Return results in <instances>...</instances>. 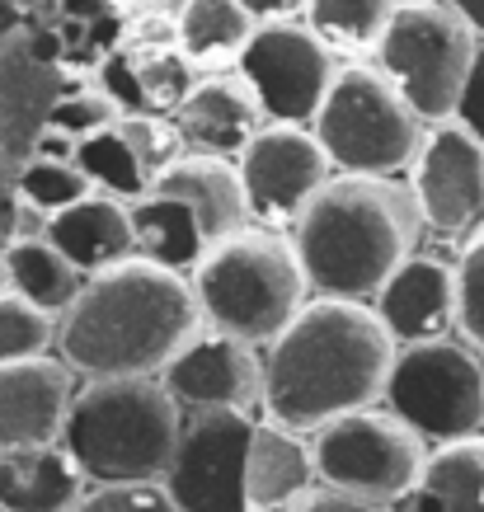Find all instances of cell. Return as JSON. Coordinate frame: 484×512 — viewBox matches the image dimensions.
Segmentation results:
<instances>
[{
  "label": "cell",
  "instance_id": "cell-22",
  "mask_svg": "<svg viewBox=\"0 0 484 512\" xmlns=\"http://www.w3.org/2000/svg\"><path fill=\"white\" fill-rule=\"evenodd\" d=\"M0 282H5L10 296L29 301L33 311L52 315V320L71 311V301L85 287V278L47 245L43 235H19V240L0 249Z\"/></svg>",
  "mask_w": 484,
  "mask_h": 512
},
{
  "label": "cell",
  "instance_id": "cell-32",
  "mask_svg": "<svg viewBox=\"0 0 484 512\" xmlns=\"http://www.w3.org/2000/svg\"><path fill=\"white\" fill-rule=\"evenodd\" d=\"M456 273V325L470 353H484V226L466 240Z\"/></svg>",
  "mask_w": 484,
  "mask_h": 512
},
{
  "label": "cell",
  "instance_id": "cell-30",
  "mask_svg": "<svg viewBox=\"0 0 484 512\" xmlns=\"http://www.w3.org/2000/svg\"><path fill=\"white\" fill-rule=\"evenodd\" d=\"M19 188V202L38 212V217H57L66 207H76L80 198H90V184H85V174L76 165H57V160H29L15 179Z\"/></svg>",
  "mask_w": 484,
  "mask_h": 512
},
{
  "label": "cell",
  "instance_id": "cell-1",
  "mask_svg": "<svg viewBox=\"0 0 484 512\" xmlns=\"http://www.w3.org/2000/svg\"><path fill=\"white\" fill-rule=\"evenodd\" d=\"M395 362L391 334L358 301H306L292 325L268 343L264 409L287 433H320L325 423L376 409Z\"/></svg>",
  "mask_w": 484,
  "mask_h": 512
},
{
  "label": "cell",
  "instance_id": "cell-3",
  "mask_svg": "<svg viewBox=\"0 0 484 512\" xmlns=\"http://www.w3.org/2000/svg\"><path fill=\"white\" fill-rule=\"evenodd\" d=\"M419 207L395 179H329L292 226L306 287L329 301L367 306L419 245Z\"/></svg>",
  "mask_w": 484,
  "mask_h": 512
},
{
  "label": "cell",
  "instance_id": "cell-29",
  "mask_svg": "<svg viewBox=\"0 0 484 512\" xmlns=\"http://www.w3.org/2000/svg\"><path fill=\"white\" fill-rule=\"evenodd\" d=\"M113 132H118L123 146L132 151L137 170L146 174V184L184 160V137H179V127H174L170 118H156V113H123Z\"/></svg>",
  "mask_w": 484,
  "mask_h": 512
},
{
  "label": "cell",
  "instance_id": "cell-31",
  "mask_svg": "<svg viewBox=\"0 0 484 512\" xmlns=\"http://www.w3.org/2000/svg\"><path fill=\"white\" fill-rule=\"evenodd\" d=\"M57 320L33 311L29 301L0 292V367L5 362H24V357H43L52 348Z\"/></svg>",
  "mask_w": 484,
  "mask_h": 512
},
{
  "label": "cell",
  "instance_id": "cell-13",
  "mask_svg": "<svg viewBox=\"0 0 484 512\" xmlns=\"http://www.w3.org/2000/svg\"><path fill=\"white\" fill-rule=\"evenodd\" d=\"M409 198L433 231H466L484 207V146L461 123H438L414 151Z\"/></svg>",
  "mask_w": 484,
  "mask_h": 512
},
{
  "label": "cell",
  "instance_id": "cell-36",
  "mask_svg": "<svg viewBox=\"0 0 484 512\" xmlns=\"http://www.w3.org/2000/svg\"><path fill=\"white\" fill-rule=\"evenodd\" d=\"M250 24H292V19L306 10V0H235Z\"/></svg>",
  "mask_w": 484,
  "mask_h": 512
},
{
  "label": "cell",
  "instance_id": "cell-12",
  "mask_svg": "<svg viewBox=\"0 0 484 512\" xmlns=\"http://www.w3.org/2000/svg\"><path fill=\"white\" fill-rule=\"evenodd\" d=\"M235 160H240L235 174L245 188V207L264 231H292L311 198L329 184V160L311 127H259Z\"/></svg>",
  "mask_w": 484,
  "mask_h": 512
},
{
  "label": "cell",
  "instance_id": "cell-35",
  "mask_svg": "<svg viewBox=\"0 0 484 512\" xmlns=\"http://www.w3.org/2000/svg\"><path fill=\"white\" fill-rule=\"evenodd\" d=\"M452 123H461L470 137L484 146V43L475 47V62H470V76H466V85H461Z\"/></svg>",
  "mask_w": 484,
  "mask_h": 512
},
{
  "label": "cell",
  "instance_id": "cell-39",
  "mask_svg": "<svg viewBox=\"0 0 484 512\" xmlns=\"http://www.w3.org/2000/svg\"><path fill=\"white\" fill-rule=\"evenodd\" d=\"M395 5H419V0H395Z\"/></svg>",
  "mask_w": 484,
  "mask_h": 512
},
{
  "label": "cell",
  "instance_id": "cell-20",
  "mask_svg": "<svg viewBox=\"0 0 484 512\" xmlns=\"http://www.w3.org/2000/svg\"><path fill=\"white\" fill-rule=\"evenodd\" d=\"M315 489L311 442L278 423H254L245 456V498L250 512H287Z\"/></svg>",
  "mask_w": 484,
  "mask_h": 512
},
{
  "label": "cell",
  "instance_id": "cell-24",
  "mask_svg": "<svg viewBox=\"0 0 484 512\" xmlns=\"http://www.w3.org/2000/svg\"><path fill=\"white\" fill-rule=\"evenodd\" d=\"M250 15L235 0H184L179 10V57L203 71H221V66L240 62V52L250 43Z\"/></svg>",
  "mask_w": 484,
  "mask_h": 512
},
{
  "label": "cell",
  "instance_id": "cell-37",
  "mask_svg": "<svg viewBox=\"0 0 484 512\" xmlns=\"http://www.w3.org/2000/svg\"><path fill=\"white\" fill-rule=\"evenodd\" d=\"M287 512H386V508H367L358 498H339V494H329V489H311V494L301 498V503H292Z\"/></svg>",
  "mask_w": 484,
  "mask_h": 512
},
{
  "label": "cell",
  "instance_id": "cell-8",
  "mask_svg": "<svg viewBox=\"0 0 484 512\" xmlns=\"http://www.w3.org/2000/svg\"><path fill=\"white\" fill-rule=\"evenodd\" d=\"M391 414L423 447H447L484 433V362L466 343L438 339L395 348L386 395Z\"/></svg>",
  "mask_w": 484,
  "mask_h": 512
},
{
  "label": "cell",
  "instance_id": "cell-5",
  "mask_svg": "<svg viewBox=\"0 0 484 512\" xmlns=\"http://www.w3.org/2000/svg\"><path fill=\"white\" fill-rule=\"evenodd\" d=\"M188 287L212 334H226L245 348L278 339L311 292L292 240L264 226H245L207 249Z\"/></svg>",
  "mask_w": 484,
  "mask_h": 512
},
{
  "label": "cell",
  "instance_id": "cell-19",
  "mask_svg": "<svg viewBox=\"0 0 484 512\" xmlns=\"http://www.w3.org/2000/svg\"><path fill=\"white\" fill-rule=\"evenodd\" d=\"M43 240L76 268L80 278H94V273L132 259V221H127V207L104 198V193H90L76 207L47 217Z\"/></svg>",
  "mask_w": 484,
  "mask_h": 512
},
{
  "label": "cell",
  "instance_id": "cell-10",
  "mask_svg": "<svg viewBox=\"0 0 484 512\" xmlns=\"http://www.w3.org/2000/svg\"><path fill=\"white\" fill-rule=\"evenodd\" d=\"M254 414L203 409L184 423L174 461L165 470V494L179 512H250L245 498V456H250Z\"/></svg>",
  "mask_w": 484,
  "mask_h": 512
},
{
  "label": "cell",
  "instance_id": "cell-26",
  "mask_svg": "<svg viewBox=\"0 0 484 512\" xmlns=\"http://www.w3.org/2000/svg\"><path fill=\"white\" fill-rule=\"evenodd\" d=\"M301 15L315 43L344 57H362V52H376L395 15V0H306Z\"/></svg>",
  "mask_w": 484,
  "mask_h": 512
},
{
  "label": "cell",
  "instance_id": "cell-25",
  "mask_svg": "<svg viewBox=\"0 0 484 512\" xmlns=\"http://www.w3.org/2000/svg\"><path fill=\"white\" fill-rule=\"evenodd\" d=\"M414 494L428 512H484V437H461L428 451Z\"/></svg>",
  "mask_w": 484,
  "mask_h": 512
},
{
  "label": "cell",
  "instance_id": "cell-14",
  "mask_svg": "<svg viewBox=\"0 0 484 512\" xmlns=\"http://www.w3.org/2000/svg\"><path fill=\"white\" fill-rule=\"evenodd\" d=\"M156 381L174 395V404H193L198 414L203 409L250 414L264 395V367H259L254 348L226 339V334H212V329L188 343Z\"/></svg>",
  "mask_w": 484,
  "mask_h": 512
},
{
  "label": "cell",
  "instance_id": "cell-9",
  "mask_svg": "<svg viewBox=\"0 0 484 512\" xmlns=\"http://www.w3.org/2000/svg\"><path fill=\"white\" fill-rule=\"evenodd\" d=\"M311 461L315 480L329 494L358 498L367 508H391L419 489L428 447L395 414L362 409L311 433Z\"/></svg>",
  "mask_w": 484,
  "mask_h": 512
},
{
  "label": "cell",
  "instance_id": "cell-18",
  "mask_svg": "<svg viewBox=\"0 0 484 512\" xmlns=\"http://www.w3.org/2000/svg\"><path fill=\"white\" fill-rule=\"evenodd\" d=\"M146 193L156 198H174L184 202L198 231H203L207 249L231 240L235 231L250 226V207H245V188H240V174H235L231 160H212V156H184L179 165L151 179Z\"/></svg>",
  "mask_w": 484,
  "mask_h": 512
},
{
  "label": "cell",
  "instance_id": "cell-23",
  "mask_svg": "<svg viewBox=\"0 0 484 512\" xmlns=\"http://www.w3.org/2000/svg\"><path fill=\"white\" fill-rule=\"evenodd\" d=\"M127 221H132V254L146 259V264L165 268V273L198 268V259L207 254V240L184 202L146 193L141 202L127 207Z\"/></svg>",
  "mask_w": 484,
  "mask_h": 512
},
{
  "label": "cell",
  "instance_id": "cell-15",
  "mask_svg": "<svg viewBox=\"0 0 484 512\" xmlns=\"http://www.w3.org/2000/svg\"><path fill=\"white\" fill-rule=\"evenodd\" d=\"M76 395V376L52 353L0 367V456L29 447H57Z\"/></svg>",
  "mask_w": 484,
  "mask_h": 512
},
{
  "label": "cell",
  "instance_id": "cell-38",
  "mask_svg": "<svg viewBox=\"0 0 484 512\" xmlns=\"http://www.w3.org/2000/svg\"><path fill=\"white\" fill-rule=\"evenodd\" d=\"M442 5H447L475 38H484V0H442Z\"/></svg>",
  "mask_w": 484,
  "mask_h": 512
},
{
  "label": "cell",
  "instance_id": "cell-34",
  "mask_svg": "<svg viewBox=\"0 0 484 512\" xmlns=\"http://www.w3.org/2000/svg\"><path fill=\"white\" fill-rule=\"evenodd\" d=\"M71 512H179L165 484H90Z\"/></svg>",
  "mask_w": 484,
  "mask_h": 512
},
{
  "label": "cell",
  "instance_id": "cell-2",
  "mask_svg": "<svg viewBox=\"0 0 484 512\" xmlns=\"http://www.w3.org/2000/svg\"><path fill=\"white\" fill-rule=\"evenodd\" d=\"M203 334V315L184 273L123 259L85 278L52 334L57 362L90 381H156Z\"/></svg>",
  "mask_w": 484,
  "mask_h": 512
},
{
  "label": "cell",
  "instance_id": "cell-27",
  "mask_svg": "<svg viewBox=\"0 0 484 512\" xmlns=\"http://www.w3.org/2000/svg\"><path fill=\"white\" fill-rule=\"evenodd\" d=\"M71 165L85 174L90 193H104V198L123 202V207L141 202V198H146V188H151L118 132H99V137L76 141V156H71Z\"/></svg>",
  "mask_w": 484,
  "mask_h": 512
},
{
  "label": "cell",
  "instance_id": "cell-4",
  "mask_svg": "<svg viewBox=\"0 0 484 512\" xmlns=\"http://www.w3.org/2000/svg\"><path fill=\"white\" fill-rule=\"evenodd\" d=\"M184 433V409L160 381H90L71 395L62 451L90 484H160Z\"/></svg>",
  "mask_w": 484,
  "mask_h": 512
},
{
  "label": "cell",
  "instance_id": "cell-7",
  "mask_svg": "<svg viewBox=\"0 0 484 512\" xmlns=\"http://www.w3.org/2000/svg\"><path fill=\"white\" fill-rule=\"evenodd\" d=\"M475 47H480L475 33L447 5L419 0V5H395L391 24L376 43V57H381V76L414 109V118L438 127L452 123Z\"/></svg>",
  "mask_w": 484,
  "mask_h": 512
},
{
  "label": "cell",
  "instance_id": "cell-11",
  "mask_svg": "<svg viewBox=\"0 0 484 512\" xmlns=\"http://www.w3.org/2000/svg\"><path fill=\"white\" fill-rule=\"evenodd\" d=\"M240 71L264 118L282 127H311L339 76L334 52L301 24H259L240 52Z\"/></svg>",
  "mask_w": 484,
  "mask_h": 512
},
{
  "label": "cell",
  "instance_id": "cell-16",
  "mask_svg": "<svg viewBox=\"0 0 484 512\" xmlns=\"http://www.w3.org/2000/svg\"><path fill=\"white\" fill-rule=\"evenodd\" d=\"M376 325L391 334V343L414 348V343L452 339L456 329V273L442 259H419L409 254L391 278L372 296Z\"/></svg>",
  "mask_w": 484,
  "mask_h": 512
},
{
  "label": "cell",
  "instance_id": "cell-33",
  "mask_svg": "<svg viewBox=\"0 0 484 512\" xmlns=\"http://www.w3.org/2000/svg\"><path fill=\"white\" fill-rule=\"evenodd\" d=\"M118 104H113L104 90H76V94H62L52 113H47V127L62 132L66 141H85V137H99V132H113L118 127Z\"/></svg>",
  "mask_w": 484,
  "mask_h": 512
},
{
  "label": "cell",
  "instance_id": "cell-21",
  "mask_svg": "<svg viewBox=\"0 0 484 512\" xmlns=\"http://www.w3.org/2000/svg\"><path fill=\"white\" fill-rule=\"evenodd\" d=\"M80 494L85 480L62 442L0 456V512H71Z\"/></svg>",
  "mask_w": 484,
  "mask_h": 512
},
{
  "label": "cell",
  "instance_id": "cell-28",
  "mask_svg": "<svg viewBox=\"0 0 484 512\" xmlns=\"http://www.w3.org/2000/svg\"><path fill=\"white\" fill-rule=\"evenodd\" d=\"M132 66V90H137V113H174L193 90V71L174 47H156V52H137L127 57Z\"/></svg>",
  "mask_w": 484,
  "mask_h": 512
},
{
  "label": "cell",
  "instance_id": "cell-6",
  "mask_svg": "<svg viewBox=\"0 0 484 512\" xmlns=\"http://www.w3.org/2000/svg\"><path fill=\"white\" fill-rule=\"evenodd\" d=\"M311 137L320 141L329 170H344L353 179H391L414 165L423 123L381 71L344 66L315 113Z\"/></svg>",
  "mask_w": 484,
  "mask_h": 512
},
{
  "label": "cell",
  "instance_id": "cell-17",
  "mask_svg": "<svg viewBox=\"0 0 484 512\" xmlns=\"http://www.w3.org/2000/svg\"><path fill=\"white\" fill-rule=\"evenodd\" d=\"M174 127L184 146H198L212 160H231L245 151V141L264 127V109L250 94V85L235 76L193 80L188 99L174 109Z\"/></svg>",
  "mask_w": 484,
  "mask_h": 512
}]
</instances>
